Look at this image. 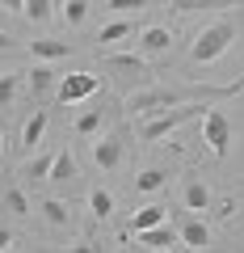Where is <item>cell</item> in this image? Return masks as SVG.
Wrapping results in <instances>:
<instances>
[{
	"mask_svg": "<svg viewBox=\"0 0 244 253\" xmlns=\"http://www.w3.org/2000/svg\"><path fill=\"white\" fill-rule=\"evenodd\" d=\"M236 93H244V76L240 81H232V84H190V89H139V93H131L127 97V110L131 114H139V118H152V114H160V110H169V106H181V101H223V97H236Z\"/></svg>",
	"mask_w": 244,
	"mask_h": 253,
	"instance_id": "cell-1",
	"label": "cell"
},
{
	"mask_svg": "<svg viewBox=\"0 0 244 253\" xmlns=\"http://www.w3.org/2000/svg\"><path fill=\"white\" fill-rule=\"evenodd\" d=\"M236 46V26L232 21H210L207 30H198V38L190 42V59L194 63H215Z\"/></svg>",
	"mask_w": 244,
	"mask_h": 253,
	"instance_id": "cell-2",
	"label": "cell"
},
{
	"mask_svg": "<svg viewBox=\"0 0 244 253\" xmlns=\"http://www.w3.org/2000/svg\"><path fill=\"white\" fill-rule=\"evenodd\" d=\"M198 110H207V101H181V106H169V110H160V114H152V118H143V126H139V139L143 144H156V139H164V135H173L181 123H190Z\"/></svg>",
	"mask_w": 244,
	"mask_h": 253,
	"instance_id": "cell-3",
	"label": "cell"
},
{
	"mask_svg": "<svg viewBox=\"0 0 244 253\" xmlns=\"http://www.w3.org/2000/svg\"><path fill=\"white\" fill-rule=\"evenodd\" d=\"M202 144L210 148L215 161H227L232 156V118L223 110H215V106L202 110Z\"/></svg>",
	"mask_w": 244,
	"mask_h": 253,
	"instance_id": "cell-4",
	"label": "cell"
},
{
	"mask_svg": "<svg viewBox=\"0 0 244 253\" xmlns=\"http://www.w3.org/2000/svg\"><path fill=\"white\" fill-rule=\"evenodd\" d=\"M97 89H101V76H93V72H68L64 81H59V89H55V97L64 101V106H80V101H89Z\"/></svg>",
	"mask_w": 244,
	"mask_h": 253,
	"instance_id": "cell-5",
	"label": "cell"
},
{
	"mask_svg": "<svg viewBox=\"0 0 244 253\" xmlns=\"http://www.w3.org/2000/svg\"><path fill=\"white\" fill-rule=\"evenodd\" d=\"M122 148H127V139H122V131H109V135H97V144H93V165L97 169H118L122 165Z\"/></svg>",
	"mask_w": 244,
	"mask_h": 253,
	"instance_id": "cell-6",
	"label": "cell"
},
{
	"mask_svg": "<svg viewBox=\"0 0 244 253\" xmlns=\"http://www.w3.org/2000/svg\"><path fill=\"white\" fill-rule=\"evenodd\" d=\"M135 241L143 245V249H185V241H181V228H169V219L156 228H143V232H135Z\"/></svg>",
	"mask_w": 244,
	"mask_h": 253,
	"instance_id": "cell-7",
	"label": "cell"
},
{
	"mask_svg": "<svg viewBox=\"0 0 244 253\" xmlns=\"http://www.w3.org/2000/svg\"><path fill=\"white\" fill-rule=\"evenodd\" d=\"M105 68L118 76H127V81H147V63L139 55H105Z\"/></svg>",
	"mask_w": 244,
	"mask_h": 253,
	"instance_id": "cell-8",
	"label": "cell"
},
{
	"mask_svg": "<svg viewBox=\"0 0 244 253\" xmlns=\"http://www.w3.org/2000/svg\"><path fill=\"white\" fill-rule=\"evenodd\" d=\"M173 46V30L169 26H147V30H139V51L143 55H164Z\"/></svg>",
	"mask_w": 244,
	"mask_h": 253,
	"instance_id": "cell-9",
	"label": "cell"
},
{
	"mask_svg": "<svg viewBox=\"0 0 244 253\" xmlns=\"http://www.w3.org/2000/svg\"><path fill=\"white\" fill-rule=\"evenodd\" d=\"M76 46L72 42H59V38H34L30 42V55L34 59H42V63H55V59H64V55H72Z\"/></svg>",
	"mask_w": 244,
	"mask_h": 253,
	"instance_id": "cell-10",
	"label": "cell"
},
{
	"mask_svg": "<svg viewBox=\"0 0 244 253\" xmlns=\"http://www.w3.org/2000/svg\"><path fill=\"white\" fill-rule=\"evenodd\" d=\"M122 38H139V30H135V21H131V17H118V21H109V26L97 30V46L122 42Z\"/></svg>",
	"mask_w": 244,
	"mask_h": 253,
	"instance_id": "cell-11",
	"label": "cell"
},
{
	"mask_svg": "<svg viewBox=\"0 0 244 253\" xmlns=\"http://www.w3.org/2000/svg\"><path fill=\"white\" fill-rule=\"evenodd\" d=\"M244 0H173V13H210V9H240Z\"/></svg>",
	"mask_w": 244,
	"mask_h": 253,
	"instance_id": "cell-12",
	"label": "cell"
},
{
	"mask_svg": "<svg viewBox=\"0 0 244 253\" xmlns=\"http://www.w3.org/2000/svg\"><path fill=\"white\" fill-rule=\"evenodd\" d=\"M181 241H185V249H207V245H210V228L194 215V219L181 224Z\"/></svg>",
	"mask_w": 244,
	"mask_h": 253,
	"instance_id": "cell-13",
	"label": "cell"
},
{
	"mask_svg": "<svg viewBox=\"0 0 244 253\" xmlns=\"http://www.w3.org/2000/svg\"><path fill=\"white\" fill-rule=\"evenodd\" d=\"M164 219H169V211H164L160 203H147V207H139V211H135V219H131V232L156 228V224H164Z\"/></svg>",
	"mask_w": 244,
	"mask_h": 253,
	"instance_id": "cell-14",
	"label": "cell"
},
{
	"mask_svg": "<svg viewBox=\"0 0 244 253\" xmlns=\"http://www.w3.org/2000/svg\"><path fill=\"white\" fill-rule=\"evenodd\" d=\"M76 135H101V126H105V110H80V114H76Z\"/></svg>",
	"mask_w": 244,
	"mask_h": 253,
	"instance_id": "cell-15",
	"label": "cell"
},
{
	"mask_svg": "<svg viewBox=\"0 0 244 253\" xmlns=\"http://www.w3.org/2000/svg\"><path fill=\"white\" fill-rule=\"evenodd\" d=\"M185 207H190L194 215L210 207V186H207V181H198V177H194V181H185Z\"/></svg>",
	"mask_w": 244,
	"mask_h": 253,
	"instance_id": "cell-16",
	"label": "cell"
},
{
	"mask_svg": "<svg viewBox=\"0 0 244 253\" xmlns=\"http://www.w3.org/2000/svg\"><path fill=\"white\" fill-rule=\"evenodd\" d=\"M42 135H46V114L38 110V114L30 118L26 126H21V148H26V152H34V148L42 144Z\"/></svg>",
	"mask_w": 244,
	"mask_h": 253,
	"instance_id": "cell-17",
	"label": "cell"
},
{
	"mask_svg": "<svg viewBox=\"0 0 244 253\" xmlns=\"http://www.w3.org/2000/svg\"><path fill=\"white\" fill-rule=\"evenodd\" d=\"M51 89H59V84H55V72L38 59L34 68H30V93H34V97H42V93H51Z\"/></svg>",
	"mask_w": 244,
	"mask_h": 253,
	"instance_id": "cell-18",
	"label": "cell"
},
{
	"mask_svg": "<svg viewBox=\"0 0 244 253\" xmlns=\"http://www.w3.org/2000/svg\"><path fill=\"white\" fill-rule=\"evenodd\" d=\"M89 0H64V9H59V17H64V26H84L89 21Z\"/></svg>",
	"mask_w": 244,
	"mask_h": 253,
	"instance_id": "cell-19",
	"label": "cell"
},
{
	"mask_svg": "<svg viewBox=\"0 0 244 253\" xmlns=\"http://www.w3.org/2000/svg\"><path fill=\"white\" fill-rule=\"evenodd\" d=\"M76 177V156L68 152H55V165H51V181H72Z\"/></svg>",
	"mask_w": 244,
	"mask_h": 253,
	"instance_id": "cell-20",
	"label": "cell"
},
{
	"mask_svg": "<svg viewBox=\"0 0 244 253\" xmlns=\"http://www.w3.org/2000/svg\"><path fill=\"white\" fill-rule=\"evenodd\" d=\"M51 165H55V156H34V161H26L21 165V177H30V181H51Z\"/></svg>",
	"mask_w": 244,
	"mask_h": 253,
	"instance_id": "cell-21",
	"label": "cell"
},
{
	"mask_svg": "<svg viewBox=\"0 0 244 253\" xmlns=\"http://www.w3.org/2000/svg\"><path fill=\"white\" fill-rule=\"evenodd\" d=\"M164 181H169V173H164V169H143V173L135 177V190L156 194V190H164Z\"/></svg>",
	"mask_w": 244,
	"mask_h": 253,
	"instance_id": "cell-22",
	"label": "cell"
},
{
	"mask_svg": "<svg viewBox=\"0 0 244 253\" xmlns=\"http://www.w3.org/2000/svg\"><path fill=\"white\" fill-rule=\"evenodd\" d=\"M38 211H42V219H46V224H55V228L68 224V203H59V199H42V207H38Z\"/></svg>",
	"mask_w": 244,
	"mask_h": 253,
	"instance_id": "cell-23",
	"label": "cell"
},
{
	"mask_svg": "<svg viewBox=\"0 0 244 253\" xmlns=\"http://www.w3.org/2000/svg\"><path fill=\"white\" fill-rule=\"evenodd\" d=\"M17 89H21V76H17V72H0V110H9V106H13Z\"/></svg>",
	"mask_w": 244,
	"mask_h": 253,
	"instance_id": "cell-24",
	"label": "cell"
},
{
	"mask_svg": "<svg viewBox=\"0 0 244 253\" xmlns=\"http://www.w3.org/2000/svg\"><path fill=\"white\" fill-rule=\"evenodd\" d=\"M4 207H9L13 215H30V199H26V190H21V186H9V190H4Z\"/></svg>",
	"mask_w": 244,
	"mask_h": 253,
	"instance_id": "cell-25",
	"label": "cell"
},
{
	"mask_svg": "<svg viewBox=\"0 0 244 253\" xmlns=\"http://www.w3.org/2000/svg\"><path fill=\"white\" fill-rule=\"evenodd\" d=\"M89 207H93V215H97V219H105L109 211H114V194L97 186V190H93V194H89Z\"/></svg>",
	"mask_w": 244,
	"mask_h": 253,
	"instance_id": "cell-26",
	"label": "cell"
},
{
	"mask_svg": "<svg viewBox=\"0 0 244 253\" xmlns=\"http://www.w3.org/2000/svg\"><path fill=\"white\" fill-rule=\"evenodd\" d=\"M26 13L30 21H34V26H46V21H51V0H26Z\"/></svg>",
	"mask_w": 244,
	"mask_h": 253,
	"instance_id": "cell-27",
	"label": "cell"
},
{
	"mask_svg": "<svg viewBox=\"0 0 244 253\" xmlns=\"http://www.w3.org/2000/svg\"><path fill=\"white\" fill-rule=\"evenodd\" d=\"M152 0H105V9L109 13H139V9H147Z\"/></svg>",
	"mask_w": 244,
	"mask_h": 253,
	"instance_id": "cell-28",
	"label": "cell"
},
{
	"mask_svg": "<svg viewBox=\"0 0 244 253\" xmlns=\"http://www.w3.org/2000/svg\"><path fill=\"white\" fill-rule=\"evenodd\" d=\"M0 9H9V13H21V9H26V0H0Z\"/></svg>",
	"mask_w": 244,
	"mask_h": 253,
	"instance_id": "cell-29",
	"label": "cell"
},
{
	"mask_svg": "<svg viewBox=\"0 0 244 253\" xmlns=\"http://www.w3.org/2000/svg\"><path fill=\"white\" fill-rule=\"evenodd\" d=\"M13 46H17V38H13V34H4V30H0V51H13Z\"/></svg>",
	"mask_w": 244,
	"mask_h": 253,
	"instance_id": "cell-30",
	"label": "cell"
},
{
	"mask_svg": "<svg viewBox=\"0 0 244 253\" xmlns=\"http://www.w3.org/2000/svg\"><path fill=\"white\" fill-rule=\"evenodd\" d=\"M9 245H13V232H9V228H0V253L9 249Z\"/></svg>",
	"mask_w": 244,
	"mask_h": 253,
	"instance_id": "cell-31",
	"label": "cell"
},
{
	"mask_svg": "<svg viewBox=\"0 0 244 253\" xmlns=\"http://www.w3.org/2000/svg\"><path fill=\"white\" fill-rule=\"evenodd\" d=\"M0 148H4V135H0Z\"/></svg>",
	"mask_w": 244,
	"mask_h": 253,
	"instance_id": "cell-32",
	"label": "cell"
}]
</instances>
